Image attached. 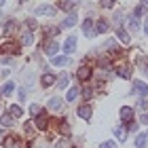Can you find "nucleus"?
<instances>
[{
    "instance_id": "f257e3e1",
    "label": "nucleus",
    "mask_w": 148,
    "mask_h": 148,
    "mask_svg": "<svg viewBox=\"0 0 148 148\" xmlns=\"http://www.w3.org/2000/svg\"><path fill=\"white\" fill-rule=\"evenodd\" d=\"M2 146H4V148H23V142H21L17 136H9V138H4Z\"/></svg>"
},
{
    "instance_id": "f03ea898",
    "label": "nucleus",
    "mask_w": 148,
    "mask_h": 148,
    "mask_svg": "<svg viewBox=\"0 0 148 148\" xmlns=\"http://www.w3.org/2000/svg\"><path fill=\"white\" fill-rule=\"evenodd\" d=\"M83 34H85L87 38H93V36H95V28H93V21H91L89 17L83 21Z\"/></svg>"
},
{
    "instance_id": "7ed1b4c3",
    "label": "nucleus",
    "mask_w": 148,
    "mask_h": 148,
    "mask_svg": "<svg viewBox=\"0 0 148 148\" xmlns=\"http://www.w3.org/2000/svg\"><path fill=\"white\" fill-rule=\"evenodd\" d=\"M76 76H78V80H83V83H87V80H89L91 78V68H89V66H80V68H78V72H76Z\"/></svg>"
},
{
    "instance_id": "20e7f679",
    "label": "nucleus",
    "mask_w": 148,
    "mask_h": 148,
    "mask_svg": "<svg viewBox=\"0 0 148 148\" xmlns=\"http://www.w3.org/2000/svg\"><path fill=\"white\" fill-rule=\"evenodd\" d=\"M36 15H55V6H51V4H40L36 6Z\"/></svg>"
},
{
    "instance_id": "39448f33",
    "label": "nucleus",
    "mask_w": 148,
    "mask_h": 148,
    "mask_svg": "<svg viewBox=\"0 0 148 148\" xmlns=\"http://www.w3.org/2000/svg\"><path fill=\"white\" fill-rule=\"evenodd\" d=\"M136 93H138L140 97L148 99V85H146V83H142V80H136Z\"/></svg>"
},
{
    "instance_id": "423d86ee",
    "label": "nucleus",
    "mask_w": 148,
    "mask_h": 148,
    "mask_svg": "<svg viewBox=\"0 0 148 148\" xmlns=\"http://www.w3.org/2000/svg\"><path fill=\"white\" fill-rule=\"evenodd\" d=\"M121 121L131 123V121H133V108H129V106H123V108H121Z\"/></svg>"
},
{
    "instance_id": "0eeeda50",
    "label": "nucleus",
    "mask_w": 148,
    "mask_h": 148,
    "mask_svg": "<svg viewBox=\"0 0 148 148\" xmlns=\"http://www.w3.org/2000/svg\"><path fill=\"white\" fill-rule=\"evenodd\" d=\"M64 51L66 53H74V51H76V36H68V38H66Z\"/></svg>"
},
{
    "instance_id": "6e6552de",
    "label": "nucleus",
    "mask_w": 148,
    "mask_h": 148,
    "mask_svg": "<svg viewBox=\"0 0 148 148\" xmlns=\"http://www.w3.org/2000/svg\"><path fill=\"white\" fill-rule=\"evenodd\" d=\"M0 51H6V53H17L19 49H17V45L15 42H11V40H0Z\"/></svg>"
},
{
    "instance_id": "1a4fd4ad",
    "label": "nucleus",
    "mask_w": 148,
    "mask_h": 148,
    "mask_svg": "<svg viewBox=\"0 0 148 148\" xmlns=\"http://www.w3.org/2000/svg\"><path fill=\"white\" fill-rule=\"evenodd\" d=\"M59 51V45L55 42V40H49V42L45 45V53L47 55H51V57H55V53Z\"/></svg>"
},
{
    "instance_id": "9d476101",
    "label": "nucleus",
    "mask_w": 148,
    "mask_h": 148,
    "mask_svg": "<svg viewBox=\"0 0 148 148\" xmlns=\"http://www.w3.org/2000/svg\"><path fill=\"white\" fill-rule=\"evenodd\" d=\"M116 74H119L121 78L129 80V78H131V66H119V68H116Z\"/></svg>"
},
{
    "instance_id": "9b49d317",
    "label": "nucleus",
    "mask_w": 148,
    "mask_h": 148,
    "mask_svg": "<svg viewBox=\"0 0 148 148\" xmlns=\"http://www.w3.org/2000/svg\"><path fill=\"white\" fill-rule=\"evenodd\" d=\"M47 125H49V116H47V114H38V116H36V127L40 131H45Z\"/></svg>"
},
{
    "instance_id": "f8f14e48",
    "label": "nucleus",
    "mask_w": 148,
    "mask_h": 148,
    "mask_svg": "<svg viewBox=\"0 0 148 148\" xmlns=\"http://www.w3.org/2000/svg\"><path fill=\"white\" fill-rule=\"evenodd\" d=\"M76 114H78L80 119H87V121H89V119H91V106H87V104L80 106V108L76 110Z\"/></svg>"
},
{
    "instance_id": "ddd939ff",
    "label": "nucleus",
    "mask_w": 148,
    "mask_h": 148,
    "mask_svg": "<svg viewBox=\"0 0 148 148\" xmlns=\"http://www.w3.org/2000/svg\"><path fill=\"white\" fill-rule=\"evenodd\" d=\"M108 32V21L106 19H99L97 25H95V34H106Z\"/></svg>"
},
{
    "instance_id": "4468645a",
    "label": "nucleus",
    "mask_w": 148,
    "mask_h": 148,
    "mask_svg": "<svg viewBox=\"0 0 148 148\" xmlns=\"http://www.w3.org/2000/svg\"><path fill=\"white\" fill-rule=\"evenodd\" d=\"M9 114L13 119H19L23 114V110H21V106H17V104H13V106H9Z\"/></svg>"
},
{
    "instance_id": "2eb2a0df",
    "label": "nucleus",
    "mask_w": 148,
    "mask_h": 148,
    "mask_svg": "<svg viewBox=\"0 0 148 148\" xmlns=\"http://www.w3.org/2000/svg\"><path fill=\"white\" fill-rule=\"evenodd\" d=\"M116 38L121 40V42H125V45H127V42H129V40H131V38H129V34H127V32H125L123 28H121V25L116 28Z\"/></svg>"
},
{
    "instance_id": "dca6fc26",
    "label": "nucleus",
    "mask_w": 148,
    "mask_h": 148,
    "mask_svg": "<svg viewBox=\"0 0 148 148\" xmlns=\"http://www.w3.org/2000/svg\"><path fill=\"white\" fill-rule=\"evenodd\" d=\"M68 80H70V76L66 72H62L59 78H57V87H59V89H66V87H68Z\"/></svg>"
},
{
    "instance_id": "f3484780",
    "label": "nucleus",
    "mask_w": 148,
    "mask_h": 148,
    "mask_svg": "<svg viewBox=\"0 0 148 148\" xmlns=\"http://www.w3.org/2000/svg\"><path fill=\"white\" fill-rule=\"evenodd\" d=\"M47 106H49V110H59V108H62V99H59V97H51Z\"/></svg>"
},
{
    "instance_id": "a211bd4d",
    "label": "nucleus",
    "mask_w": 148,
    "mask_h": 148,
    "mask_svg": "<svg viewBox=\"0 0 148 148\" xmlns=\"http://www.w3.org/2000/svg\"><path fill=\"white\" fill-rule=\"evenodd\" d=\"M74 23H76V15L72 13V15H68V17H66L64 21H62V28H72Z\"/></svg>"
},
{
    "instance_id": "6ab92c4d",
    "label": "nucleus",
    "mask_w": 148,
    "mask_h": 148,
    "mask_svg": "<svg viewBox=\"0 0 148 148\" xmlns=\"http://www.w3.org/2000/svg\"><path fill=\"white\" fill-rule=\"evenodd\" d=\"M76 95H78V87H70L68 93H66V99H68V102H74Z\"/></svg>"
},
{
    "instance_id": "aec40b11",
    "label": "nucleus",
    "mask_w": 148,
    "mask_h": 148,
    "mask_svg": "<svg viewBox=\"0 0 148 148\" xmlns=\"http://www.w3.org/2000/svg\"><path fill=\"white\" fill-rule=\"evenodd\" d=\"M146 140H148L146 133H140V136L136 138V148H144L146 146Z\"/></svg>"
},
{
    "instance_id": "412c9836",
    "label": "nucleus",
    "mask_w": 148,
    "mask_h": 148,
    "mask_svg": "<svg viewBox=\"0 0 148 148\" xmlns=\"http://www.w3.org/2000/svg\"><path fill=\"white\" fill-rule=\"evenodd\" d=\"M114 136H116L121 142H123V140L127 138V129H125V127H116V129H114Z\"/></svg>"
},
{
    "instance_id": "4be33fe9",
    "label": "nucleus",
    "mask_w": 148,
    "mask_h": 148,
    "mask_svg": "<svg viewBox=\"0 0 148 148\" xmlns=\"http://www.w3.org/2000/svg\"><path fill=\"white\" fill-rule=\"evenodd\" d=\"M138 28H140V17L131 15L129 17V30H138Z\"/></svg>"
},
{
    "instance_id": "5701e85b",
    "label": "nucleus",
    "mask_w": 148,
    "mask_h": 148,
    "mask_svg": "<svg viewBox=\"0 0 148 148\" xmlns=\"http://www.w3.org/2000/svg\"><path fill=\"white\" fill-rule=\"evenodd\" d=\"M59 131L64 133V136H70V127H68V121H62V123H59Z\"/></svg>"
},
{
    "instance_id": "b1692460",
    "label": "nucleus",
    "mask_w": 148,
    "mask_h": 148,
    "mask_svg": "<svg viewBox=\"0 0 148 148\" xmlns=\"http://www.w3.org/2000/svg\"><path fill=\"white\" fill-rule=\"evenodd\" d=\"M53 80H55V76H53V74H42V85H45V87L53 85Z\"/></svg>"
},
{
    "instance_id": "393cba45",
    "label": "nucleus",
    "mask_w": 148,
    "mask_h": 148,
    "mask_svg": "<svg viewBox=\"0 0 148 148\" xmlns=\"http://www.w3.org/2000/svg\"><path fill=\"white\" fill-rule=\"evenodd\" d=\"M13 91H15V85H13V83H6V85L2 87V93H4V95H11Z\"/></svg>"
},
{
    "instance_id": "a878e982",
    "label": "nucleus",
    "mask_w": 148,
    "mask_h": 148,
    "mask_svg": "<svg viewBox=\"0 0 148 148\" xmlns=\"http://www.w3.org/2000/svg\"><path fill=\"white\" fill-rule=\"evenodd\" d=\"M30 112H32V114H34V119H36V116H38V114H42V108H40V106H38V104H32V106H30Z\"/></svg>"
},
{
    "instance_id": "bb28decb",
    "label": "nucleus",
    "mask_w": 148,
    "mask_h": 148,
    "mask_svg": "<svg viewBox=\"0 0 148 148\" xmlns=\"http://www.w3.org/2000/svg\"><path fill=\"white\" fill-rule=\"evenodd\" d=\"M21 45H25V47L32 45V34H30V32H25V34L21 36Z\"/></svg>"
},
{
    "instance_id": "cd10ccee",
    "label": "nucleus",
    "mask_w": 148,
    "mask_h": 148,
    "mask_svg": "<svg viewBox=\"0 0 148 148\" xmlns=\"http://www.w3.org/2000/svg\"><path fill=\"white\" fill-rule=\"evenodd\" d=\"M53 64L55 66H66L68 64V57H53Z\"/></svg>"
},
{
    "instance_id": "c85d7f7f",
    "label": "nucleus",
    "mask_w": 148,
    "mask_h": 148,
    "mask_svg": "<svg viewBox=\"0 0 148 148\" xmlns=\"http://www.w3.org/2000/svg\"><path fill=\"white\" fill-rule=\"evenodd\" d=\"M91 95H93V89L85 85V89H83V97H85V99H91Z\"/></svg>"
},
{
    "instance_id": "c756f323",
    "label": "nucleus",
    "mask_w": 148,
    "mask_h": 148,
    "mask_svg": "<svg viewBox=\"0 0 148 148\" xmlns=\"http://www.w3.org/2000/svg\"><path fill=\"white\" fill-rule=\"evenodd\" d=\"M72 4H74V0H72V2L64 0V2H59V9H64V11H70V9H72Z\"/></svg>"
},
{
    "instance_id": "7c9ffc66",
    "label": "nucleus",
    "mask_w": 148,
    "mask_h": 148,
    "mask_svg": "<svg viewBox=\"0 0 148 148\" xmlns=\"http://www.w3.org/2000/svg\"><path fill=\"white\" fill-rule=\"evenodd\" d=\"M13 123V116H2V119H0V125H2V127H9Z\"/></svg>"
},
{
    "instance_id": "2f4dec72",
    "label": "nucleus",
    "mask_w": 148,
    "mask_h": 148,
    "mask_svg": "<svg viewBox=\"0 0 148 148\" xmlns=\"http://www.w3.org/2000/svg\"><path fill=\"white\" fill-rule=\"evenodd\" d=\"M15 28H17V23H15V21H9V23H6V28H4V32H6V34H11Z\"/></svg>"
},
{
    "instance_id": "473e14b6",
    "label": "nucleus",
    "mask_w": 148,
    "mask_h": 148,
    "mask_svg": "<svg viewBox=\"0 0 148 148\" xmlns=\"http://www.w3.org/2000/svg\"><path fill=\"white\" fill-rule=\"evenodd\" d=\"M59 34V28H47V36H57Z\"/></svg>"
},
{
    "instance_id": "72a5a7b5",
    "label": "nucleus",
    "mask_w": 148,
    "mask_h": 148,
    "mask_svg": "<svg viewBox=\"0 0 148 148\" xmlns=\"http://www.w3.org/2000/svg\"><path fill=\"white\" fill-rule=\"evenodd\" d=\"M144 9H146V6H144V4H140L138 9H136V13H133V15H136V17H142V15H144Z\"/></svg>"
},
{
    "instance_id": "f704fd0d",
    "label": "nucleus",
    "mask_w": 148,
    "mask_h": 148,
    "mask_svg": "<svg viewBox=\"0 0 148 148\" xmlns=\"http://www.w3.org/2000/svg\"><path fill=\"white\" fill-rule=\"evenodd\" d=\"M112 4H114V0H102V6H104V9H112Z\"/></svg>"
},
{
    "instance_id": "c9c22d12",
    "label": "nucleus",
    "mask_w": 148,
    "mask_h": 148,
    "mask_svg": "<svg viewBox=\"0 0 148 148\" xmlns=\"http://www.w3.org/2000/svg\"><path fill=\"white\" fill-rule=\"evenodd\" d=\"M55 148H68V140H59L55 144Z\"/></svg>"
},
{
    "instance_id": "e433bc0d",
    "label": "nucleus",
    "mask_w": 148,
    "mask_h": 148,
    "mask_svg": "<svg viewBox=\"0 0 148 148\" xmlns=\"http://www.w3.org/2000/svg\"><path fill=\"white\" fill-rule=\"evenodd\" d=\"M25 131H28V133H34V125H32V123H25Z\"/></svg>"
},
{
    "instance_id": "4c0bfd02",
    "label": "nucleus",
    "mask_w": 148,
    "mask_h": 148,
    "mask_svg": "<svg viewBox=\"0 0 148 148\" xmlns=\"http://www.w3.org/2000/svg\"><path fill=\"white\" fill-rule=\"evenodd\" d=\"M102 148H116V144H114V142H104Z\"/></svg>"
},
{
    "instance_id": "58836bf2",
    "label": "nucleus",
    "mask_w": 148,
    "mask_h": 148,
    "mask_svg": "<svg viewBox=\"0 0 148 148\" xmlns=\"http://www.w3.org/2000/svg\"><path fill=\"white\" fill-rule=\"evenodd\" d=\"M17 95H19V102H23V99H25V91H23V89H19Z\"/></svg>"
},
{
    "instance_id": "ea45409f",
    "label": "nucleus",
    "mask_w": 148,
    "mask_h": 148,
    "mask_svg": "<svg viewBox=\"0 0 148 148\" xmlns=\"http://www.w3.org/2000/svg\"><path fill=\"white\" fill-rule=\"evenodd\" d=\"M25 25H28V28H36V23H34V19H28V21H25Z\"/></svg>"
},
{
    "instance_id": "a19ab883",
    "label": "nucleus",
    "mask_w": 148,
    "mask_h": 148,
    "mask_svg": "<svg viewBox=\"0 0 148 148\" xmlns=\"http://www.w3.org/2000/svg\"><path fill=\"white\" fill-rule=\"evenodd\" d=\"M138 129V123H133V121H131V123H129V131H136Z\"/></svg>"
},
{
    "instance_id": "79ce46f5",
    "label": "nucleus",
    "mask_w": 148,
    "mask_h": 148,
    "mask_svg": "<svg viewBox=\"0 0 148 148\" xmlns=\"http://www.w3.org/2000/svg\"><path fill=\"white\" fill-rule=\"evenodd\" d=\"M114 21H116V23H123V15H114Z\"/></svg>"
},
{
    "instance_id": "37998d69",
    "label": "nucleus",
    "mask_w": 148,
    "mask_h": 148,
    "mask_svg": "<svg viewBox=\"0 0 148 148\" xmlns=\"http://www.w3.org/2000/svg\"><path fill=\"white\" fill-rule=\"evenodd\" d=\"M144 32H148V17H146V21H144Z\"/></svg>"
},
{
    "instance_id": "c03bdc74",
    "label": "nucleus",
    "mask_w": 148,
    "mask_h": 148,
    "mask_svg": "<svg viewBox=\"0 0 148 148\" xmlns=\"http://www.w3.org/2000/svg\"><path fill=\"white\" fill-rule=\"evenodd\" d=\"M142 4H144V6H146V4H148V0H142Z\"/></svg>"
},
{
    "instance_id": "a18cd8bd",
    "label": "nucleus",
    "mask_w": 148,
    "mask_h": 148,
    "mask_svg": "<svg viewBox=\"0 0 148 148\" xmlns=\"http://www.w3.org/2000/svg\"><path fill=\"white\" fill-rule=\"evenodd\" d=\"M2 95H4V93H2V89H0V99H2Z\"/></svg>"
},
{
    "instance_id": "49530a36",
    "label": "nucleus",
    "mask_w": 148,
    "mask_h": 148,
    "mask_svg": "<svg viewBox=\"0 0 148 148\" xmlns=\"http://www.w3.org/2000/svg\"><path fill=\"white\" fill-rule=\"evenodd\" d=\"M42 148H47V146H42Z\"/></svg>"
},
{
    "instance_id": "de8ad7c7",
    "label": "nucleus",
    "mask_w": 148,
    "mask_h": 148,
    "mask_svg": "<svg viewBox=\"0 0 148 148\" xmlns=\"http://www.w3.org/2000/svg\"><path fill=\"white\" fill-rule=\"evenodd\" d=\"M0 131H2V129H0Z\"/></svg>"
},
{
    "instance_id": "09e8293b",
    "label": "nucleus",
    "mask_w": 148,
    "mask_h": 148,
    "mask_svg": "<svg viewBox=\"0 0 148 148\" xmlns=\"http://www.w3.org/2000/svg\"><path fill=\"white\" fill-rule=\"evenodd\" d=\"M146 136H148V133H146Z\"/></svg>"
}]
</instances>
